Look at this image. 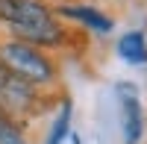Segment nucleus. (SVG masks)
Returning a JSON list of instances; mask_svg holds the SVG:
<instances>
[{
	"mask_svg": "<svg viewBox=\"0 0 147 144\" xmlns=\"http://www.w3.org/2000/svg\"><path fill=\"white\" fill-rule=\"evenodd\" d=\"M0 18L9 21L15 35H21L24 41L56 44L62 38V30H59L56 18L38 0H0Z\"/></svg>",
	"mask_w": 147,
	"mask_h": 144,
	"instance_id": "1",
	"label": "nucleus"
},
{
	"mask_svg": "<svg viewBox=\"0 0 147 144\" xmlns=\"http://www.w3.org/2000/svg\"><path fill=\"white\" fill-rule=\"evenodd\" d=\"M0 65H3L9 74H15L24 82H47L53 77V65L47 59L27 47L24 41H6L0 44Z\"/></svg>",
	"mask_w": 147,
	"mask_h": 144,
	"instance_id": "2",
	"label": "nucleus"
},
{
	"mask_svg": "<svg viewBox=\"0 0 147 144\" xmlns=\"http://www.w3.org/2000/svg\"><path fill=\"white\" fill-rule=\"evenodd\" d=\"M118 97H121V112H124V138L127 144H138L144 133V112L138 103V91L129 82H118Z\"/></svg>",
	"mask_w": 147,
	"mask_h": 144,
	"instance_id": "3",
	"label": "nucleus"
},
{
	"mask_svg": "<svg viewBox=\"0 0 147 144\" xmlns=\"http://www.w3.org/2000/svg\"><path fill=\"white\" fill-rule=\"evenodd\" d=\"M59 12H62L65 18H74V21L85 24V27L97 30V32H109L112 30V21H109L103 12H97V9H88V6H62Z\"/></svg>",
	"mask_w": 147,
	"mask_h": 144,
	"instance_id": "4",
	"label": "nucleus"
},
{
	"mask_svg": "<svg viewBox=\"0 0 147 144\" xmlns=\"http://www.w3.org/2000/svg\"><path fill=\"white\" fill-rule=\"evenodd\" d=\"M118 53L121 59H127L132 65H144L147 62V41L141 32H127L124 38L118 41Z\"/></svg>",
	"mask_w": 147,
	"mask_h": 144,
	"instance_id": "5",
	"label": "nucleus"
},
{
	"mask_svg": "<svg viewBox=\"0 0 147 144\" xmlns=\"http://www.w3.org/2000/svg\"><path fill=\"white\" fill-rule=\"evenodd\" d=\"M68 129H71V103L62 106V112H59L56 124H53V129H50V138H47V144H62L65 135H68Z\"/></svg>",
	"mask_w": 147,
	"mask_h": 144,
	"instance_id": "6",
	"label": "nucleus"
},
{
	"mask_svg": "<svg viewBox=\"0 0 147 144\" xmlns=\"http://www.w3.org/2000/svg\"><path fill=\"white\" fill-rule=\"evenodd\" d=\"M0 144H24V135L18 133V127L9 124L6 118H0Z\"/></svg>",
	"mask_w": 147,
	"mask_h": 144,
	"instance_id": "7",
	"label": "nucleus"
}]
</instances>
